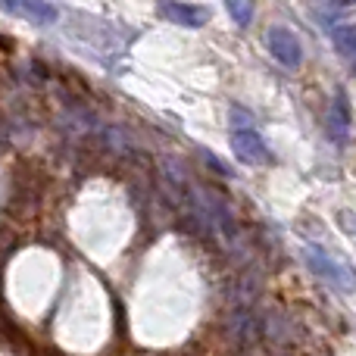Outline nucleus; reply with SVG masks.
<instances>
[{"mask_svg":"<svg viewBox=\"0 0 356 356\" xmlns=\"http://www.w3.org/2000/svg\"><path fill=\"white\" fill-rule=\"evenodd\" d=\"M156 13L163 19L175 25H184V29H200V25L209 22V10L200 3H178V0H160L156 3Z\"/></svg>","mask_w":356,"mask_h":356,"instance_id":"3","label":"nucleus"},{"mask_svg":"<svg viewBox=\"0 0 356 356\" xmlns=\"http://www.w3.org/2000/svg\"><path fill=\"white\" fill-rule=\"evenodd\" d=\"M0 10L19 16L31 25H54L60 10H56L50 0H0Z\"/></svg>","mask_w":356,"mask_h":356,"instance_id":"1","label":"nucleus"},{"mask_svg":"<svg viewBox=\"0 0 356 356\" xmlns=\"http://www.w3.org/2000/svg\"><path fill=\"white\" fill-rule=\"evenodd\" d=\"M307 259H309V269H313L316 275L328 278L332 284H344V288L350 291V278L344 275V269H341V266H334V259L325 257L319 247H309V250H307Z\"/></svg>","mask_w":356,"mask_h":356,"instance_id":"5","label":"nucleus"},{"mask_svg":"<svg viewBox=\"0 0 356 356\" xmlns=\"http://www.w3.org/2000/svg\"><path fill=\"white\" fill-rule=\"evenodd\" d=\"M250 125H253L250 113H247L244 106H234L232 110V129H250Z\"/></svg>","mask_w":356,"mask_h":356,"instance_id":"8","label":"nucleus"},{"mask_svg":"<svg viewBox=\"0 0 356 356\" xmlns=\"http://www.w3.org/2000/svg\"><path fill=\"white\" fill-rule=\"evenodd\" d=\"M332 38H334V50H338V54L353 66V56H356V29H353L350 22H344V25H338V29L332 31Z\"/></svg>","mask_w":356,"mask_h":356,"instance_id":"6","label":"nucleus"},{"mask_svg":"<svg viewBox=\"0 0 356 356\" xmlns=\"http://www.w3.org/2000/svg\"><path fill=\"white\" fill-rule=\"evenodd\" d=\"M232 150L234 156H238L241 163H250V166H257V163L269 160V150H266L263 138L257 135V129H232Z\"/></svg>","mask_w":356,"mask_h":356,"instance_id":"4","label":"nucleus"},{"mask_svg":"<svg viewBox=\"0 0 356 356\" xmlns=\"http://www.w3.org/2000/svg\"><path fill=\"white\" fill-rule=\"evenodd\" d=\"M228 13H232V19L241 25V29H247V25L253 22V13H257V6H253V0H225Z\"/></svg>","mask_w":356,"mask_h":356,"instance_id":"7","label":"nucleus"},{"mask_svg":"<svg viewBox=\"0 0 356 356\" xmlns=\"http://www.w3.org/2000/svg\"><path fill=\"white\" fill-rule=\"evenodd\" d=\"M334 3H344V6H350V3H353V0H334Z\"/></svg>","mask_w":356,"mask_h":356,"instance_id":"9","label":"nucleus"},{"mask_svg":"<svg viewBox=\"0 0 356 356\" xmlns=\"http://www.w3.org/2000/svg\"><path fill=\"white\" fill-rule=\"evenodd\" d=\"M269 54L275 56L282 66H288V69H297L303 63V47H300V41H297V35L294 31H288L284 25H272L269 29Z\"/></svg>","mask_w":356,"mask_h":356,"instance_id":"2","label":"nucleus"}]
</instances>
